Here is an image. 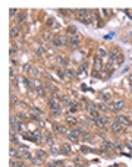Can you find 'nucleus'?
<instances>
[{"label":"nucleus","mask_w":132,"mask_h":167,"mask_svg":"<svg viewBox=\"0 0 132 167\" xmlns=\"http://www.w3.org/2000/svg\"><path fill=\"white\" fill-rule=\"evenodd\" d=\"M81 139H82V142H90V141L93 139V133L88 132V131H84V132L81 133Z\"/></svg>","instance_id":"nucleus-17"},{"label":"nucleus","mask_w":132,"mask_h":167,"mask_svg":"<svg viewBox=\"0 0 132 167\" xmlns=\"http://www.w3.org/2000/svg\"><path fill=\"white\" fill-rule=\"evenodd\" d=\"M115 120H118L123 128H131V126H132V120H131L129 117L123 116V114H118V116L115 117Z\"/></svg>","instance_id":"nucleus-3"},{"label":"nucleus","mask_w":132,"mask_h":167,"mask_svg":"<svg viewBox=\"0 0 132 167\" xmlns=\"http://www.w3.org/2000/svg\"><path fill=\"white\" fill-rule=\"evenodd\" d=\"M12 65H13V66H16V65H18V62H16L15 59H12Z\"/></svg>","instance_id":"nucleus-39"},{"label":"nucleus","mask_w":132,"mask_h":167,"mask_svg":"<svg viewBox=\"0 0 132 167\" xmlns=\"http://www.w3.org/2000/svg\"><path fill=\"white\" fill-rule=\"evenodd\" d=\"M110 128H112V132H113V133H119V132H122V131L125 129L118 120H113L112 123H110Z\"/></svg>","instance_id":"nucleus-10"},{"label":"nucleus","mask_w":132,"mask_h":167,"mask_svg":"<svg viewBox=\"0 0 132 167\" xmlns=\"http://www.w3.org/2000/svg\"><path fill=\"white\" fill-rule=\"evenodd\" d=\"M10 142L15 145H18V138H16V133L15 132H10Z\"/></svg>","instance_id":"nucleus-30"},{"label":"nucleus","mask_w":132,"mask_h":167,"mask_svg":"<svg viewBox=\"0 0 132 167\" xmlns=\"http://www.w3.org/2000/svg\"><path fill=\"white\" fill-rule=\"evenodd\" d=\"M59 150H60V154H63V155H71V153H72L71 142H65V144H62Z\"/></svg>","instance_id":"nucleus-6"},{"label":"nucleus","mask_w":132,"mask_h":167,"mask_svg":"<svg viewBox=\"0 0 132 167\" xmlns=\"http://www.w3.org/2000/svg\"><path fill=\"white\" fill-rule=\"evenodd\" d=\"M65 167H69V166H65Z\"/></svg>","instance_id":"nucleus-42"},{"label":"nucleus","mask_w":132,"mask_h":167,"mask_svg":"<svg viewBox=\"0 0 132 167\" xmlns=\"http://www.w3.org/2000/svg\"><path fill=\"white\" fill-rule=\"evenodd\" d=\"M100 98L104 104H112V94H110L109 91H103L100 92Z\"/></svg>","instance_id":"nucleus-9"},{"label":"nucleus","mask_w":132,"mask_h":167,"mask_svg":"<svg viewBox=\"0 0 132 167\" xmlns=\"http://www.w3.org/2000/svg\"><path fill=\"white\" fill-rule=\"evenodd\" d=\"M59 166H62V161H50V163H47V167H59Z\"/></svg>","instance_id":"nucleus-32"},{"label":"nucleus","mask_w":132,"mask_h":167,"mask_svg":"<svg viewBox=\"0 0 132 167\" xmlns=\"http://www.w3.org/2000/svg\"><path fill=\"white\" fill-rule=\"evenodd\" d=\"M31 163H32V164H41V163H43V160H41V158H38V157H35V158H32V160H31Z\"/></svg>","instance_id":"nucleus-34"},{"label":"nucleus","mask_w":132,"mask_h":167,"mask_svg":"<svg viewBox=\"0 0 132 167\" xmlns=\"http://www.w3.org/2000/svg\"><path fill=\"white\" fill-rule=\"evenodd\" d=\"M68 44H69V47L71 49H76V47L81 44V37L76 34V35H74V37H71L69 38V41H68Z\"/></svg>","instance_id":"nucleus-7"},{"label":"nucleus","mask_w":132,"mask_h":167,"mask_svg":"<svg viewBox=\"0 0 132 167\" xmlns=\"http://www.w3.org/2000/svg\"><path fill=\"white\" fill-rule=\"evenodd\" d=\"M65 75L68 76V78H71V79L76 76V74H75V70H72V69H66V70H65Z\"/></svg>","instance_id":"nucleus-26"},{"label":"nucleus","mask_w":132,"mask_h":167,"mask_svg":"<svg viewBox=\"0 0 132 167\" xmlns=\"http://www.w3.org/2000/svg\"><path fill=\"white\" fill-rule=\"evenodd\" d=\"M52 43H53L54 47H63L68 41H66V37H54Z\"/></svg>","instance_id":"nucleus-11"},{"label":"nucleus","mask_w":132,"mask_h":167,"mask_svg":"<svg viewBox=\"0 0 132 167\" xmlns=\"http://www.w3.org/2000/svg\"><path fill=\"white\" fill-rule=\"evenodd\" d=\"M35 157L44 160V158L47 157V151H44V150H37V151H35Z\"/></svg>","instance_id":"nucleus-21"},{"label":"nucleus","mask_w":132,"mask_h":167,"mask_svg":"<svg viewBox=\"0 0 132 167\" xmlns=\"http://www.w3.org/2000/svg\"><path fill=\"white\" fill-rule=\"evenodd\" d=\"M129 79H131V81H132V75H129Z\"/></svg>","instance_id":"nucleus-41"},{"label":"nucleus","mask_w":132,"mask_h":167,"mask_svg":"<svg viewBox=\"0 0 132 167\" xmlns=\"http://www.w3.org/2000/svg\"><path fill=\"white\" fill-rule=\"evenodd\" d=\"M79 109H81V104H79V103H76V101H74V104L68 109V111H69V114H74V113L79 111Z\"/></svg>","instance_id":"nucleus-18"},{"label":"nucleus","mask_w":132,"mask_h":167,"mask_svg":"<svg viewBox=\"0 0 132 167\" xmlns=\"http://www.w3.org/2000/svg\"><path fill=\"white\" fill-rule=\"evenodd\" d=\"M16 19H18V22H19V23L25 22V21H27V13H25V12H19V13H18V16H16Z\"/></svg>","instance_id":"nucleus-23"},{"label":"nucleus","mask_w":132,"mask_h":167,"mask_svg":"<svg viewBox=\"0 0 132 167\" xmlns=\"http://www.w3.org/2000/svg\"><path fill=\"white\" fill-rule=\"evenodd\" d=\"M53 129H54V132L59 133V135H66V133L69 132L68 128H66L65 125H59V123H53Z\"/></svg>","instance_id":"nucleus-8"},{"label":"nucleus","mask_w":132,"mask_h":167,"mask_svg":"<svg viewBox=\"0 0 132 167\" xmlns=\"http://www.w3.org/2000/svg\"><path fill=\"white\" fill-rule=\"evenodd\" d=\"M125 106H126V103L123 100H116V101H113L112 104H110V109H112V111L118 113V111H122L125 109Z\"/></svg>","instance_id":"nucleus-4"},{"label":"nucleus","mask_w":132,"mask_h":167,"mask_svg":"<svg viewBox=\"0 0 132 167\" xmlns=\"http://www.w3.org/2000/svg\"><path fill=\"white\" fill-rule=\"evenodd\" d=\"M60 104L69 109V107L74 104V100H71V97H68V95H63V97H62V100H60Z\"/></svg>","instance_id":"nucleus-15"},{"label":"nucleus","mask_w":132,"mask_h":167,"mask_svg":"<svg viewBox=\"0 0 132 167\" xmlns=\"http://www.w3.org/2000/svg\"><path fill=\"white\" fill-rule=\"evenodd\" d=\"M126 148H128L129 151H132V141H128V142H126Z\"/></svg>","instance_id":"nucleus-37"},{"label":"nucleus","mask_w":132,"mask_h":167,"mask_svg":"<svg viewBox=\"0 0 132 167\" xmlns=\"http://www.w3.org/2000/svg\"><path fill=\"white\" fill-rule=\"evenodd\" d=\"M91 76H93V78H100V72H97V70H94V69H93Z\"/></svg>","instance_id":"nucleus-35"},{"label":"nucleus","mask_w":132,"mask_h":167,"mask_svg":"<svg viewBox=\"0 0 132 167\" xmlns=\"http://www.w3.org/2000/svg\"><path fill=\"white\" fill-rule=\"evenodd\" d=\"M97 56H98L100 59H103V60H104V59L109 56V52H107L106 49H98V53H97Z\"/></svg>","instance_id":"nucleus-22"},{"label":"nucleus","mask_w":132,"mask_h":167,"mask_svg":"<svg viewBox=\"0 0 132 167\" xmlns=\"http://www.w3.org/2000/svg\"><path fill=\"white\" fill-rule=\"evenodd\" d=\"M79 150H81V153H84V154H88V153H91V151H93L91 148H88V147H85V145H81Z\"/></svg>","instance_id":"nucleus-33"},{"label":"nucleus","mask_w":132,"mask_h":167,"mask_svg":"<svg viewBox=\"0 0 132 167\" xmlns=\"http://www.w3.org/2000/svg\"><path fill=\"white\" fill-rule=\"evenodd\" d=\"M94 70H97V72L103 70V59H100L98 56L94 57Z\"/></svg>","instance_id":"nucleus-14"},{"label":"nucleus","mask_w":132,"mask_h":167,"mask_svg":"<svg viewBox=\"0 0 132 167\" xmlns=\"http://www.w3.org/2000/svg\"><path fill=\"white\" fill-rule=\"evenodd\" d=\"M47 107H49V110L52 111L53 116H60L62 114V104H59V100H56L53 97H49L47 98Z\"/></svg>","instance_id":"nucleus-1"},{"label":"nucleus","mask_w":132,"mask_h":167,"mask_svg":"<svg viewBox=\"0 0 132 167\" xmlns=\"http://www.w3.org/2000/svg\"><path fill=\"white\" fill-rule=\"evenodd\" d=\"M19 34V27H12L10 28V38H16Z\"/></svg>","instance_id":"nucleus-25"},{"label":"nucleus","mask_w":132,"mask_h":167,"mask_svg":"<svg viewBox=\"0 0 132 167\" xmlns=\"http://www.w3.org/2000/svg\"><path fill=\"white\" fill-rule=\"evenodd\" d=\"M32 69H34V65H32V63H27V65H24V67H22L24 74H27V75H31Z\"/></svg>","instance_id":"nucleus-19"},{"label":"nucleus","mask_w":132,"mask_h":167,"mask_svg":"<svg viewBox=\"0 0 132 167\" xmlns=\"http://www.w3.org/2000/svg\"><path fill=\"white\" fill-rule=\"evenodd\" d=\"M65 122H66V125H68V126H71V129H72V128H75V126H76V123H78V120H76V119H75L74 116H71V114H68V116L65 117Z\"/></svg>","instance_id":"nucleus-13"},{"label":"nucleus","mask_w":132,"mask_h":167,"mask_svg":"<svg viewBox=\"0 0 132 167\" xmlns=\"http://www.w3.org/2000/svg\"><path fill=\"white\" fill-rule=\"evenodd\" d=\"M66 32H68L71 37L76 35V27H75V25H69V27H68V30H66Z\"/></svg>","instance_id":"nucleus-24"},{"label":"nucleus","mask_w":132,"mask_h":167,"mask_svg":"<svg viewBox=\"0 0 132 167\" xmlns=\"http://www.w3.org/2000/svg\"><path fill=\"white\" fill-rule=\"evenodd\" d=\"M19 103L18 97H16V94H10V106H16Z\"/></svg>","instance_id":"nucleus-28"},{"label":"nucleus","mask_w":132,"mask_h":167,"mask_svg":"<svg viewBox=\"0 0 132 167\" xmlns=\"http://www.w3.org/2000/svg\"><path fill=\"white\" fill-rule=\"evenodd\" d=\"M16 13H19V12H18L16 9H10V12H9V15H10V16H15Z\"/></svg>","instance_id":"nucleus-38"},{"label":"nucleus","mask_w":132,"mask_h":167,"mask_svg":"<svg viewBox=\"0 0 132 167\" xmlns=\"http://www.w3.org/2000/svg\"><path fill=\"white\" fill-rule=\"evenodd\" d=\"M57 62L63 66V67H66V69H68V65H69V62H68V59H66V57H63V56H59L57 57Z\"/></svg>","instance_id":"nucleus-20"},{"label":"nucleus","mask_w":132,"mask_h":167,"mask_svg":"<svg viewBox=\"0 0 132 167\" xmlns=\"http://www.w3.org/2000/svg\"><path fill=\"white\" fill-rule=\"evenodd\" d=\"M18 53V50H16V47H10V56H15Z\"/></svg>","instance_id":"nucleus-36"},{"label":"nucleus","mask_w":132,"mask_h":167,"mask_svg":"<svg viewBox=\"0 0 132 167\" xmlns=\"http://www.w3.org/2000/svg\"><path fill=\"white\" fill-rule=\"evenodd\" d=\"M113 148H115V144H113V142H110V141H107V139L103 141V144H101V150H103V151L109 153V151H112Z\"/></svg>","instance_id":"nucleus-12"},{"label":"nucleus","mask_w":132,"mask_h":167,"mask_svg":"<svg viewBox=\"0 0 132 167\" xmlns=\"http://www.w3.org/2000/svg\"><path fill=\"white\" fill-rule=\"evenodd\" d=\"M97 109H98V111H107V110H109V109H107V106H106L104 103L97 104Z\"/></svg>","instance_id":"nucleus-31"},{"label":"nucleus","mask_w":132,"mask_h":167,"mask_svg":"<svg viewBox=\"0 0 132 167\" xmlns=\"http://www.w3.org/2000/svg\"><path fill=\"white\" fill-rule=\"evenodd\" d=\"M47 27H49V28H56V27H57V23H56L54 18H49V21H47Z\"/></svg>","instance_id":"nucleus-27"},{"label":"nucleus","mask_w":132,"mask_h":167,"mask_svg":"<svg viewBox=\"0 0 132 167\" xmlns=\"http://www.w3.org/2000/svg\"><path fill=\"white\" fill-rule=\"evenodd\" d=\"M22 129H24V122L18 120V125H16V132H18V133H22Z\"/></svg>","instance_id":"nucleus-29"},{"label":"nucleus","mask_w":132,"mask_h":167,"mask_svg":"<svg viewBox=\"0 0 132 167\" xmlns=\"http://www.w3.org/2000/svg\"><path fill=\"white\" fill-rule=\"evenodd\" d=\"M35 92H37L38 97H46V95H47V88L43 87V85H40V87L35 88Z\"/></svg>","instance_id":"nucleus-16"},{"label":"nucleus","mask_w":132,"mask_h":167,"mask_svg":"<svg viewBox=\"0 0 132 167\" xmlns=\"http://www.w3.org/2000/svg\"><path fill=\"white\" fill-rule=\"evenodd\" d=\"M82 132H84L82 128L75 126V128H72L68 133H66V138H68V141L72 142V144H76V142H79V139H81V133Z\"/></svg>","instance_id":"nucleus-2"},{"label":"nucleus","mask_w":132,"mask_h":167,"mask_svg":"<svg viewBox=\"0 0 132 167\" xmlns=\"http://www.w3.org/2000/svg\"><path fill=\"white\" fill-rule=\"evenodd\" d=\"M109 123H110V119H109L107 116H100L97 120L94 122V125H96L97 128H100V129H104Z\"/></svg>","instance_id":"nucleus-5"},{"label":"nucleus","mask_w":132,"mask_h":167,"mask_svg":"<svg viewBox=\"0 0 132 167\" xmlns=\"http://www.w3.org/2000/svg\"><path fill=\"white\" fill-rule=\"evenodd\" d=\"M98 136H101V138H106V135H104L103 132H98Z\"/></svg>","instance_id":"nucleus-40"}]
</instances>
